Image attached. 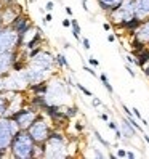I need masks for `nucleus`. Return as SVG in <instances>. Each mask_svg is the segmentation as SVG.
<instances>
[{
	"instance_id": "1",
	"label": "nucleus",
	"mask_w": 149,
	"mask_h": 159,
	"mask_svg": "<svg viewBox=\"0 0 149 159\" xmlns=\"http://www.w3.org/2000/svg\"><path fill=\"white\" fill-rule=\"evenodd\" d=\"M36 148L37 145L29 135V132L19 129L11 138L8 156H11L13 159H36Z\"/></svg>"
},
{
	"instance_id": "2",
	"label": "nucleus",
	"mask_w": 149,
	"mask_h": 159,
	"mask_svg": "<svg viewBox=\"0 0 149 159\" xmlns=\"http://www.w3.org/2000/svg\"><path fill=\"white\" fill-rule=\"evenodd\" d=\"M50 130H51V126L47 121L45 114L43 112H39L36 121H34L29 126V129H27V132H29V135L32 137V140L36 141V145H43L45 141L48 140Z\"/></svg>"
},
{
	"instance_id": "3",
	"label": "nucleus",
	"mask_w": 149,
	"mask_h": 159,
	"mask_svg": "<svg viewBox=\"0 0 149 159\" xmlns=\"http://www.w3.org/2000/svg\"><path fill=\"white\" fill-rule=\"evenodd\" d=\"M18 126L10 116H2L0 117V150L8 151L11 138L15 137V133L18 132Z\"/></svg>"
},
{
	"instance_id": "4",
	"label": "nucleus",
	"mask_w": 149,
	"mask_h": 159,
	"mask_svg": "<svg viewBox=\"0 0 149 159\" xmlns=\"http://www.w3.org/2000/svg\"><path fill=\"white\" fill-rule=\"evenodd\" d=\"M39 112L37 111H34L31 106H19L18 109H15V111H11V114H8L11 119L15 121V124L18 126V129H22V130H27L29 129V126L36 121V117H37Z\"/></svg>"
},
{
	"instance_id": "5",
	"label": "nucleus",
	"mask_w": 149,
	"mask_h": 159,
	"mask_svg": "<svg viewBox=\"0 0 149 159\" xmlns=\"http://www.w3.org/2000/svg\"><path fill=\"white\" fill-rule=\"evenodd\" d=\"M42 146L43 151V157H56V159H63V157H69L67 153V141H59V140H51L48 138Z\"/></svg>"
},
{
	"instance_id": "6",
	"label": "nucleus",
	"mask_w": 149,
	"mask_h": 159,
	"mask_svg": "<svg viewBox=\"0 0 149 159\" xmlns=\"http://www.w3.org/2000/svg\"><path fill=\"white\" fill-rule=\"evenodd\" d=\"M18 39L19 36L16 34L10 26H0V53L11 52L18 48Z\"/></svg>"
},
{
	"instance_id": "7",
	"label": "nucleus",
	"mask_w": 149,
	"mask_h": 159,
	"mask_svg": "<svg viewBox=\"0 0 149 159\" xmlns=\"http://www.w3.org/2000/svg\"><path fill=\"white\" fill-rule=\"evenodd\" d=\"M27 64L36 66V67H39V69H43V71H47V72H48V71L51 69V66L55 64V56L51 55L50 52H47L45 48H42L36 56L29 58Z\"/></svg>"
},
{
	"instance_id": "8",
	"label": "nucleus",
	"mask_w": 149,
	"mask_h": 159,
	"mask_svg": "<svg viewBox=\"0 0 149 159\" xmlns=\"http://www.w3.org/2000/svg\"><path fill=\"white\" fill-rule=\"evenodd\" d=\"M10 27H11V29H13L16 34H18V36H22V37H24L26 34L34 27V22L31 21L29 16L24 15V11H22L21 15H18V16L13 19V22L10 24Z\"/></svg>"
},
{
	"instance_id": "9",
	"label": "nucleus",
	"mask_w": 149,
	"mask_h": 159,
	"mask_svg": "<svg viewBox=\"0 0 149 159\" xmlns=\"http://www.w3.org/2000/svg\"><path fill=\"white\" fill-rule=\"evenodd\" d=\"M22 13V7L18 3H5L2 10H0V18H2V24L3 26H10L13 19L16 18L18 15Z\"/></svg>"
},
{
	"instance_id": "10",
	"label": "nucleus",
	"mask_w": 149,
	"mask_h": 159,
	"mask_svg": "<svg viewBox=\"0 0 149 159\" xmlns=\"http://www.w3.org/2000/svg\"><path fill=\"white\" fill-rule=\"evenodd\" d=\"M18 53H19V48H15V50H11V52L0 53V79L10 76L11 63L18 58Z\"/></svg>"
},
{
	"instance_id": "11",
	"label": "nucleus",
	"mask_w": 149,
	"mask_h": 159,
	"mask_svg": "<svg viewBox=\"0 0 149 159\" xmlns=\"http://www.w3.org/2000/svg\"><path fill=\"white\" fill-rule=\"evenodd\" d=\"M27 106H31L34 111L37 112H43V109L48 106V98L45 95H39V93H32L31 98L27 100Z\"/></svg>"
},
{
	"instance_id": "12",
	"label": "nucleus",
	"mask_w": 149,
	"mask_h": 159,
	"mask_svg": "<svg viewBox=\"0 0 149 159\" xmlns=\"http://www.w3.org/2000/svg\"><path fill=\"white\" fill-rule=\"evenodd\" d=\"M135 8V16L144 21L149 18V0H131Z\"/></svg>"
},
{
	"instance_id": "13",
	"label": "nucleus",
	"mask_w": 149,
	"mask_h": 159,
	"mask_svg": "<svg viewBox=\"0 0 149 159\" xmlns=\"http://www.w3.org/2000/svg\"><path fill=\"white\" fill-rule=\"evenodd\" d=\"M131 55L136 58V66H138L140 69L144 64L149 63V47H147V45L144 48H141V50H136V52H135V50H131Z\"/></svg>"
},
{
	"instance_id": "14",
	"label": "nucleus",
	"mask_w": 149,
	"mask_h": 159,
	"mask_svg": "<svg viewBox=\"0 0 149 159\" xmlns=\"http://www.w3.org/2000/svg\"><path fill=\"white\" fill-rule=\"evenodd\" d=\"M96 2H98L100 8L103 11H106V13L109 15V13H112L114 10H117L120 5H122L124 0H96Z\"/></svg>"
},
{
	"instance_id": "15",
	"label": "nucleus",
	"mask_w": 149,
	"mask_h": 159,
	"mask_svg": "<svg viewBox=\"0 0 149 159\" xmlns=\"http://www.w3.org/2000/svg\"><path fill=\"white\" fill-rule=\"evenodd\" d=\"M135 36L140 39L141 42H144L146 45L149 43V18L147 19H144L140 24V27L136 29V32H135Z\"/></svg>"
},
{
	"instance_id": "16",
	"label": "nucleus",
	"mask_w": 149,
	"mask_h": 159,
	"mask_svg": "<svg viewBox=\"0 0 149 159\" xmlns=\"http://www.w3.org/2000/svg\"><path fill=\"white\" fill-rule=\"evenodd\" d=\"M120 132H122V137L124 138H128V140H131L136 135V132H138V130H136L133 126H131L130 124V121L127 117H124V121H122V126H120Z\"/></svg>"
},
{
	"instance_id": "17",
	"label": "nucleus",
	"mask_w": 149,
	"mask_h": 159,
	"mask_svg": "<svg viewBox=\"0 0 149 159\" xmlns=\"http://www.w3.org/2000/svg\"><path fill=\"white\" fill-rule=\"evenodd\" d=\"M27 90L31 93H39V95H45L48 92V82L47 81H39L34 84H27Z\"/></svg>"
},
{
	"instance_id": "18",
	"label": "nucleus",
	"mask_w": 149,
	"mask_h": 159,
	"mask_svg": "<svg viewBox=\"0 0 149 159\" xmlns=\"http://www.w3.org/2000/svg\"><path fill=\"white\" fill-rule=\"evenodd\" d=\"M8 111H11V100L3 93H0V117L8 116Z\"/></svg>"
},
{
	"instance_id": "19",
	"label": "nucleus",
	"mask_w": 149,
	"mask_h": 159,
	"mask_svg": "<svg viewBox=\"0 0 149 159\" xmlns=\"http://www.w3.org/2000/svg\"><path fill=\"white\" fill-rule=\"evenodd\" d=\"M55 63L58 64L59 67H64V69H71L69 61H67V58H66V55H64V53H58V55H55Z\"/></svg>"
},
{
	"instance_id": "20",
	"label": "nucleus",
	"mask_w": 149,
	"mask_h": 159,
	"mask_svg": "<svg viewBox=\"0 0 149 159\" xmlns=\"http://www.w3.org/2000/svg\"><path fill=\"white\" fill-rule=\"evenodd\" d=\"M71 29H72V36L76 37V40L80 42L82 39H80V32H82V29H80V24L79 21L76 18H71Z\"/></svg>"
},
{
	"instance_id": "21",
	"label": "nucleus",
	"mask_w": 149,
	"mask_h": 159,
	"mask_svg": "<svg viewBox=\"0 0 149 159\" xmlns=\"http://www.w3.org/2000/svg\"><path fill=\"white\" fill-rule=\"evenodd\" d=\"M100 77V81H101V84H103V87H104L106 90H107V93H114V87L111 85V82H109V77L106 76V72H101V74L98 76Z\"/></svg>"
},
{
	"instance_id": "22",
	"label": "nucleus",
	"mask_w": 149,
	"mask_h": 159,
	"mask_svg": "<svg viewBox=\"0 0 149 159\" xmlns=\"http://www.w3.org/2000/svg\"><path fill=\"white\" fill-rule=\"evenodd\" d=\"M130 45H131V50H141V48H144L146 47V43L144 42H141L136 36H131V40H130Z\"/></svg>"
},
{
	"instance_id": "23",
	"label": "nucleus",
	"mask_w": 149,
	"mask_h": 159,
	"mask_svg": "<svg viewBox=\"0 0 149 159\" xmlns=\"http://www.w3.org/2000/svg\"><path fill=\"white\" fill-rule=\"evenodd\" d=\"M27 66V63L26 61H22V60H19V58H16L13 63H11V71H16V72H21L24 67Z\"/></svg>"
},
{
	"instance_id": "24",
	"label": "nucleus",
	"mask_w": 149,
	"mask_h": 159,
	"mask_svg": "<svg viewBox=\"0 0 149 159\" xmlns=\"http://www.w3.org/2000/svg\"><path fill=\"white\" fill-rule=\"evenodd\" d=\"M63 109H64L66 116L69 117V119L76 117V116L79 114V108H77V106H63Z\"/></svg>"
},
{
	"instance_id": "25",
	"label": "nucleus",
	"mask_w": 149,
	"mask_h": 159,
	"mask_svg": "<svg viewBox=\"0 0 149 159\" xmlns=\"http://www.w3.org/2000/svg\"><path fill=\"white\" fill-rule=\"evenodd\" d=\"M93 135H95V138L98 140L103 146H104V148H109V146H111V143H109V141H107L106 138H103V137H101V133L98 132V130H93Z\"/></svg>"
},
{
	"instance_id": "26",
	"label": "nucleus",
	"mask_w": 149,
	"mask_h": 159,
	"mask_svg": "<svg viewBox=\"0 0 149 159\" xmlns=\"http://www.w3.org/2000/svg\"><path fill=\"white\" fill-rule=\"evenodd\" d=\"M76 87H77V88H79V90H80V92H82L85 96H93V93H91V92H90V90H88L87 87H83L82 84H76Z\"/></svg>"
},
{
	"instance_id": "27",
	"label": "nucleus",
	"mask_w": 149,
	"mask_h": 159,
	"mask_svg": "<svg viewBox=\"0 0 149 159\" xmlns=\"http://www.w3.org/2000/svg\"><path fill=\"white\" fill-rule=\"evenodd\" d=\"M83 71H87L90 76H93V77H98V74H96V71H95V67L93 66H87V64H83Z\"/></svg>"
},
{
	"instance_id": "28",
	"label": "nucleus",
	"mask_w": 149,
	"mask_h": 159,
	"mask_svg": "<svg viewBox=\"0 0 149 159\" xmlns=\"http://www.w3.org/2000/svg\"><path fill=\"white\" fill-rule=\"evenodd\" d=\"M53 19V15H51V11H47V13L43 15V24H48Z\"/></svg>"
},
{
	"instance_id": "29",
	"label": "nucleus",
	"mask_w": 149,
	"mask_h": 159,
	"mask_svg": "<svg viewBox=\"0 0 149 159\" xmlns=\"http://www.w3.org/2000/svg\"><path fill=\"white\" fill-rule=\"evenodd\" d=\"M116 157H127V150L125 148H117Z\"/></svg>"
},
{
	"instance_id": "30",
	"label": "nucleus",
	"mask_w": 149,
	"mask_h": 159,
	"mask_svg": "<svg viewBox=\"0 0 149 159\" xmlns=\"http://www.w3.org/2000/svg\"><path fill=\"white\" fill-rule=\"evenodd\" d=\"M88 64L93 66V67H98V66H100V61L96 60L95 56H90V58H88Z\"/></svg>"
},
{
	"instance_id": "31",
	"label": "nucleus",
	"mask_w": 149,
	"mask_h": 159,
	"mask_svg": "<svg viewBox=\"0 0 149 159\" xmlns=\"http://www.w3.org/2000/svg\"><path fill=\"white\" fill-rule=\"evenodd\" d=\"M91 105H93V108H98V106H103V101L100 98H96V96H91Z\"/></svg>"
},
{
	"instance_id": "32",
	"label": "nucleus",
	"mask_w": 149,
	"mask_h": 159,
	"mask_svg": "<svg viewBox=\"0 0 149 159\" xmlns=\"http://www.w3.org/2000/svg\"><path fill=\"white\" fill-rule=\"evenodd\" d=\"M55 8V2L53 0H47V3H45V11H51Z\"/></svg>"
},
{
	"instance_id": "33",
	"label": "nucleus",
	"mask_w": 149,
	"mask_h": 159,
	"mask_svg": "<svg viewBox=\"0 0 149 159\" xmlns=\"http://www.w3.org/2000/svg\"><path fill=\"white\" fill-rule=\"evenodd\" d=\"M122 109H124V112H125V116H127V117H131V116H133V112H131V109H130L127 105L122 103Z\"/></svg>"
},
{
	"instance_id": "34",
	"label": "nucleus",
	"mask_w": 149,
	"mask_h": 159,
	"mask_svg": "<svg viewBox=\"0 0 149 159\" xmlns=\"http://www.w3.org/2000/svg\"><path fill=\"white\" fill-rule=\"evenodd\" d=\"M80 42H82V47H83L85 50H90V48H91V45H90V40H88L87 37H83V39H82V40H80Z\"/></svg>"
},
{
	"instance_id": "35",
	"label": "nucleus",
	"mask_w": 149,
	"mask_h": 159,
	"mask_svg": "<svg viewBox=\"0 0 149 159\" xmlns=\"http://www.w3.org/2000/svg\"><path fill=\"white\" fill-rule=\"evenodd\" d=\"M131 112H133V116L138 119V121H141V119H143V116H141V112H140L138 108H131Z\"/></svg>"
},
{
	"instance_id": "36",
	"label": "nucleus",
	"mask_w": 149,
	"mask_h": 159,
	"mask_svg": "<svg viewBox=\"0 0 149 159\" xmlns=\"http://www.w3.org/2000/svg\"><path fill=\"white\" fill-rule=\"evenodd\" d=\"M107 127H109L111 130H114V132H116V130L119 129V126H117V122H114V121H107Z\"/></svg>"
},
{
	"instance_id": "37",
	"label": "nucleus",
	"mask_w": 149,
	"mask_h": 159,
	"mask_svg": "<svg viewBox=\"0 0 149 159\" xmlns=\"http://www.w3.org/2000/svg\"><path fill=\"white\" fill-rule=\"evenodd\" d=\"M125 60L128 61V64H136V58L133 55H127V56H125Z\"/></svg>"
},
{
	"instance_id": "38",
	"label": "nucleus",
	"mask_w": 149,
	"mask_h": 159,
	"mask_svg": "<svg viewBox=\"0 0 149 159\" xmlns=\"http://www.w3.org/2000/svg\"><path fill=\"white\" fill-rule=\"evenodd\" d=\"M125 69H127V72H128L131 77H136V72L133 71V67H131L130 64H125Z\"/></svg>"
},
{
	"instance_id": "39",
	"label": "nucleus",
	"mask_w": 149,
	"mask_h": 159,
	"mask_svg": "<svg viewBox=\"0 0 149 159\" xmlns=\"http://www.w3.org/2000/svg\"><path fill=\"white\" fill-rule=\"evenodd\" d=\"M141 71H143V74H144V76H146V77L149 79V63L143 66V67H141Z\"/></svg>"
},
{
	"instance_id": "40",
	"label": "nucleus",
	"mask_w": 149,
	"mask_h": 159,
	"mask_svg": "<svg viewBox=\"0 0 149 159\" xmlns=\"http://www.w3.org/2000/svg\"><path fill=\"white\" fill-rule=\"evenodd\" d=\"M103 29H104L106 32H109L112 29V24H111V22H103Z\"/></svg>"
},
{
	"instance_id": "41",
	"label": "nucleus",
	"mask_w": 149,
	"mask_h": 159,
	"mask_svg": "<svg viewBox=\"0 0 149 159\" xmlns=\"http://www.w3.org/2000/svg\"><path fill=\"white\" fill-rule=\"evenodd\" d=\"M63 27H71V18L63 19Z\"/></svg>"
},
{
	"instance_id": "42",
	"label": "nucleus",
	"mask_w": 149,
	"mask_h": 159,
	"mask_svg": "<svg viewBox=\"0 0 149 159\" xmlns=\"http://www.w3.org/2000/svg\"><path fill=\"white\" fill-rule=\"evenodd\" d=\"M100 117H101V121H104V122H107V121H109V116H107L106 112H101V114H100Z\"/></svg>"
},
{
	"instance_id": "43",
	"label": "nucleus",
	"mask_w": 149,
	"mask_h": 159,
	"mask_svg": "<svg viewBox=\"0 0 149 159\" xmlns=\"http://www.w3.org/2000/svg\"><path fill=\"white\" fill-rule=\"evenodd\" d=\"M76 130H77V132H82V130H83V124L76 122Z\"/></svg>"
},
{
	"instance_id": "44",
	"label": "nucleus",
	"mask_w": 149,
	"mask_h": 159,
	"mask_svg": "<svg viewBox=\"0 0 149 159\" xmlns=\"http://www.w3.org/2000/svg\"><path fill=\"white\" fill-rule=\"evenodd\" d=\"M93 151H95V156L96 157H104V154H103L101 151H98V148H93Z\"/></svg>"
},
{
	"instance_id": "45",
	"label": "nucleus",
	"mask_w": 149,
	"mask_h": 159,
	"mask_svg": "<svg viewBox=\"0 0 149 159\" xmlns=\"http://www.w3.org/2000/svg\"><path fill=\"white\" fill-rule=\"evenodd\" d=\"M127 157H128V159H135V157H136V154H135L133 151H128V150H127Z\"/></svg>"
},
{
	"instance_id": "46",
	"label": "nucleus",
	"mask_w": 149,
	"mask_h": 159,
	"mask_svg": "<svg viewBox=\"0 0 149 159\" xmlns=\"http://www.w3.org/2000/svg\"><path fill=\"white\" fill-rule=\"evenodd\" d=\"M107 42H116V36H114V34H109V36H107Z\"/></svg>"
},
{
	"instance_id": "47",
	"label": "nucleus",
	"mask_w": 149,
	"mask_h": 159,
	"mask_svg": "<svg viewBox=\"0 0 149 159\" xmlns=\"http://www.w3.org/2000/svg\"><path fill=\"white\" fill-rule=\"evenodd\" d=\"M64 11L67 13V16H72V15H74V11H72V8H71V7H66V8H64Z\"/></svg>"
},
{
	"instance_id": "48",
	"label": "nucleus",
	"mask_w": 149,
	"mask_h": 159,
	"mask_svg": "<svg viewBox=\"0 0 149 159\" xmlns=\"http://www.w3.org/2000/svg\"><path fill=\"white\" fill-rule=\"evenodd\" d=\"M8 156V151H3V150H0V157H7Z\"/></svg>"
},
{
	"instance_id": "49",
	"label": "nucleus",
	"mask_w": 149,
	"mask_h": 159,
	"mask_svg": "<svg viewBox=\"0 0 149 159\" xmlns=\"http://www.w3.org/2000/svg\"><path fill=\"white\" fill-rule=\"evenodd\" d=\"M0 2H2V3L5 5V3H15L16 0H0Z\"/></svg>"
},
{
	"instance_id": "50",
	"label": "nucleus",
	"mask_w": 149,
	"mask_h": 159,
	"mask_svg": "<svg viewBox=\"0 0 149 159\" xmlns=\"http://www.w3.org/2000/svg\"><path fill=\"white\" fill-rule=\"evenodd\" d=\"M143 138H144V140H146V143L149 145V135H147V133H144V132H143Z\"/></svg>"
},
{
	"instance_id": "51",
	"label": "nucleus",
	"mask_w": 149,
	"mask_h": 159,
	"mask_svg": "<svg viewBox=\"0 0 149 159\" xmlns=\"http://www.w3.org/2000/svg\"><path fill=\"white\" fill-rule=\"evenodd\" d=\"M2 7H3V3H2V2H0V10H2Z\"/></svg>"
},
{
	"instance_id": "52",
	"label": "nucleus",
	"mask_w": 149,
	"mask_h": 159,
	"mask_svg": "<svg viewBox=\"0 0 149 159\" xmlns=\"http://www.w3.org/2000/svg\"><path fill=\"white\" fill-rule=\"evenodd\" d=\"M0 26H2V18H0Z\"/></svg>"
}]
</instances>
